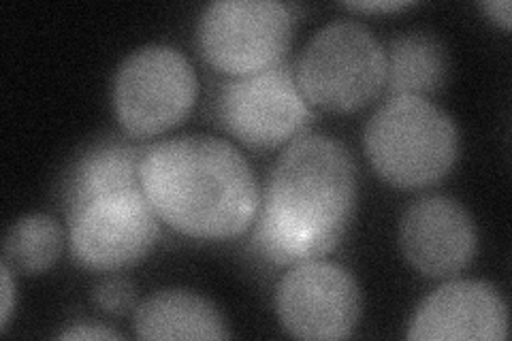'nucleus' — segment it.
I'll return each mask as SVG.
<instances>
[{"instance_id": "nucleus-1", "label": "nucleus", "mask_w": 512, "mask_h": 341, "mask_svg": "<svg viewBox=\"0 0 512 341\" xmlns=\"http://www.w3.org/2000/svg\"><path fill=\"white\" fill-rule=\"evenodd\" d=\"M357 207V167L344 145L303 135L286 145L265 186L252 248L276 267L329 254L346 235Z\"/></svg>"}, {"instance_id": "nucleus-2", "label": "nucleus", "mask_w": 512, "mask_h": 341, "mask_svg": "<svg viewBox=\"0 0 512 341\" xmlns=\"http://www.w3.org/2000/svg\"><path fill=\"white\" fill-rule=\"evenodd\" d=\"M139 184L156 216L190 239L242 235L261 207V190L244 154L212 135L148 145Z\"/></svg>"}, {"instance_id": "nucleus-3", "label": "nucleus", "mask_w": 512, "mask_h": 341, "mask_svg": "<svg viewBox=\"0 0 512 341\" xmlns=\"http://www.w3.org/2000/svg\"><path fill=\"white\" fill-rule=\"evenodd\" d=\"M365 154L384 182L416 190L453 169L459 133L451 116L421 96H393L365 126Z\"/></svg>"}, {"instance_id": "nucleus-4", "label": "nucleus", "mask_w": 512, "mask_h": 341, "mask_svg": "<svg viewBox=\"0 0 512 341\" xmlns=\"http://www.w3.org/2000/svg\"><path fill=\"white\" fill-rule=\"evenodd\" d=\"M297 86L310 105L350 113L370 105L384 90L387 50L372 30L355 20L320 28L295 64Z\"/></svg>"}, {"instance_id": "nucleus-5", "label": "nucleus", "mask_w": 512, "mask_h": 341, "mask_svg": "<svg viewBox=\"0 0 512 341\" xmlns=\"http://www.w3.org/2000/svg\"><path fill=\"white\" fill-rule=\"evenodd\" d=\"M293 30L291 7L278 0H216L197 22V45L216 71L246 77L282 64Z\"/></svg>"}, {"instance_id": "nucleus-6", "label": "nucleus", "mask_w": 512, "mask_h": 341, "mask_svg": "<svg viewBox=\"0 0 512 341\" xmlns=\"http://www.w3.org/2000/svg\"><path fill=\"white\" fill-rule=\"evenodd\" d=\"M199 94L188 58L169 45H146L126 56L114 77V111L120 126L137 139L178 126Z\"/></svg>"}, {"instance_id": "nucleus-7", "label": "nucleus", "mask_w": 512, "mask_h": 341, "mask_svg": "<svg viewBox=\"0 0 512 341\" xmlns=\"http://www.w3.org/2000/svg\"><path fill=\"white\" fill-rule=\"evenodd\" d=\"M220 126L248 148L271 150L291 141L312 120V109L288 64L224 81L218 90Z\"/></svg>"}, {"instance_id": "nucleus-8", "label": "nucleus", "mask_w": 512, "mask_h": 341, "mask_svg": "<svg viewBox=\"0 0 512 341\" xmlns=\"http://www.w3.org/2000/svg\"><path fill=\"white\" fill-rule=\"evenodd\" d=\"M67 222L75 263L92 271L141 263L160 235V218L141 188L94 199Z\"/></svg>"}, {"instance_id": "nucleus-9", "label": "nucleus", "mask_w": 512, "mask_h": 341, "mask_svg": "<svg viewBox=\"0 0 512 341\" xmlns=\"http://www.w3.org/2000/svg\"><path fill=\"white\" fill-rule=\"evenodd\" d=\"M363 297L352 273L338 263H299L276 290V312L288 335L297 339H346L357 329Z\"/></svg>"}, {"instance_id": "nucleus-10", "label": "nucleus", "mask_w": 512, "mask_h": 341, "mask_svg": "<svg viewBox=\"0 0 512 341\" xmlns=\"http://www.w3.org/2000/svg\"><path fill=\"white\" fill-rule=\"evenodd\" d=\"M399 248L427 278H455L476 256L478 235L459 201L442 194L416 199L399 220Z\"/></svg>"}, {"instance_id": "nucleus-11", "label": "nucleus", "mask_w": 512, "mask_h": 341, "mask_svg": "<svg viewBox=\"0 0 512 341\" xmlns=\"http://www.w3.org/2000/svg\"><path fill=\"white\" fill-rule=\"evenodd\" d=\"M508 307L500 290L478 280H453L436 288L416 310L408 339L504 341Z\"/></svg>"}, {"instance_id": "nucleus-12", "label": "nucleus", "mask_w": 512, "mask_h": 341, "mask_svg": "<svg viewBox=\"0 0 512 341\" xmlns=\"http://www.w3.org/2000/svg\"><path fill=\"white\" fill-rule=\"evenodd\" d=\"M146 150L148 145L118 139H107L88 148L73 162L62 186V207L67 220L105 194L141 188L139 167Z\"/></svg>"}, {"instance_id": "nucleus-13", "label": "nucleus", "mask_w": 512, "mask_h": 341, "mask_svg": "<svg viewBox=\"0 0 512 341\" xmlns=\"http://www.w3.org/2000/svg\"><path fill=\"white\" fill-rule=\"evenodd\" d=\"M133 333L139 339H229L218 307L197 292L165 288L137 303Z\"/></svg>"}, {"instance_id": "nucleus-14", "label": "nucleus", "mask_w": 512, "mask_h": 341, "mask_svg": "<svg viewBox=\"0 0 512 341\" xmlns=\"http://www.w3.org/2000/svg\"><path fill=\"white\" fill-rule=\"evenodd\" d=\"M448 77V54L444 43L427 30H410L395 37L387 50V79L384 94L421 96L442 90Z\"/></svg>"}, {"instance_id": "nucleus-15", "label": "nucleus", "mask_w": 512, "mask_h": 341, "mask_svg": "<svg viewBox=\"0 0 512 341\" xmlns=\"http://www.w3.org/2000/svg\"><path fill=\"white\" fill-rule=\"evenodd\" d=\"M62 248L60 222L45 214H28L9 226L3 241V263L15 273L39 275L58 263Z\"/></svg>"}, {"instance_id": "nucleus-16", "label": "nucleus", "mask_w": 512, "mask_h": 341, "mask_svg": "<svg viewBox=\"0 0 512 341\" xmlns=\"http://www.w3.org/2000/svg\"><path fill=\"white\" fill-rule=\"evenodd\" d=\"M94 303L109 316H126L137 307V288L122 275H111L94 286Z\"/></svg>"}, {"instance_id": "nucleus-17", "label": "nucleus", "mask_w": 512, "mask_h": 341, "mask_svg": "<svg viewBox=\"0 0 512 341\" xmlns=\"http://www.w3.org/2000/svg\"><path fill=\"white\" fill-rule=\"evenodd\" d=\"M58 339H120V333L103 327L99 322H82L62 331Z\"/></svg>"}, {"instance_id": "nucleus-18", "label": "nucleus", "mask_w": 512, "mask_h": 341, "mask_svg": "<svg viewBox=\"0 0 512 341\" xmlns=\"http://www.w3.org/2000/svg\"><path fill=\"white\" fill-rule=\"evenodd\" d=\"M0 278H3V305H0V331H7L9 318L15 307V284H13V271L9 265H0Z\"/></svg>"}, {"instance_id": "nucleus-19", "label": "nucleus", "mask_w": 512, "mask_h": 341, "mask_svg": "<svg viewBox=\"0 0 512 341\" xmlns=\"http://www.w3.org/2000/svg\"><path fill=\"white\" fill-rule=\"evenodd\" d=\"M414 3H408V0H367V3H344L346 9L352 11H365V13H395L412 7Z\"/></svg>"}, {"instance_id": "nucleus-20", "label": "nucleus", "mask_w": 512, "mask_h": 341, "mask_svg": "<svg viewBox=\"0 0 512 341\" xmlns=\"http://www.w3.org/2000/svg\"><path fill=\"white\" fill-rule=\"evenodd\" d=\"M483 9L487 18H491L495 24H500L504 30L510 28V3L508 0H489L483 3Z\"/></svg>"}]
</instances>
